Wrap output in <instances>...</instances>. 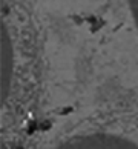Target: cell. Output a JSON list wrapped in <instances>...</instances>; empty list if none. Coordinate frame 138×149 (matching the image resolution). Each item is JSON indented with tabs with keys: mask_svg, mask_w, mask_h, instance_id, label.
Wrapping results in <instances>:
<instances>
[{
	"mask_svg": "<svg viewBox=\"0 0 138 149\" xmlns=\"http://www.w3.org/2000/svg\"><path fill=\"white\" fill-rule=\"evenodd\" d=\"M55 149H138L130 141L110 134H89L75 137Z\"/></svg>",
	"mask_w": 138,
	"mask_h": 149,
	"instance_id": "6da1fadb",
	"label": "cell"
},
{
	"mask_svg": "<svg viewBox=\"0 0 138 149\" xmlns=\"http://www.w3.org/2000/svg\"><path fill=\"white\" fill-rule=\"evenodd\" d=\"M129 8H130V14H132V19H134V23L137 26V31H138V0H129Z\"/></svg>",
	"mask_w": 138,
	"mask_h": 149,
	"instance_id": "7a4b0ae2",
	"label": "cell"
}]
</instances>
